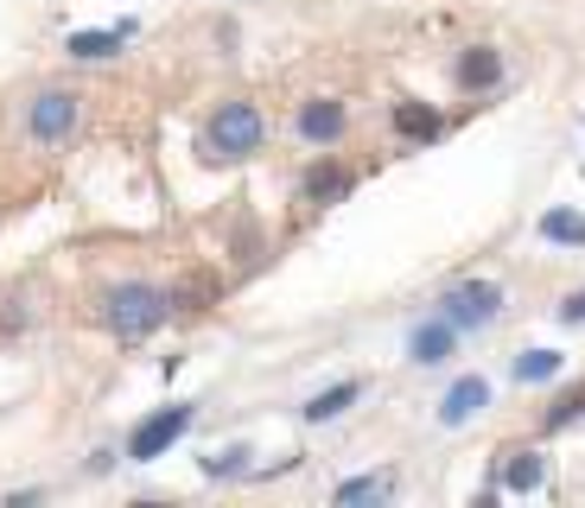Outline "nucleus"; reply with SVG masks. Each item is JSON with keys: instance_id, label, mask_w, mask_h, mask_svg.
<instances>
[{"instance_id": "obj_1", "label": "nucleus", "mask_w": 585, "mask_h": 508, "mask_svg": "<svg viewBox=\"0 0 585 508\" xmlns=\"http://www.w3.org/2000/svg\"><path fill=\"white\" fill-rule=\"evenodd\" d=\"M172 318V292L146 287V280H121V287L103 292V325L121 337V343H146L153 330Z\"/></svg>"}, {"instance_id": "obj_2", "label": "nucleus", "mask_w": 585, "mask_h": 508, "mask_svg": "<svg viewBox=\"0 0 585 508\" xmlns=\"http://www.w3.org/2000/svg\"><path fill=\"white\" fill-rule=\"evenodd\" d=\"M261 146V114L255 102H223L211 114V128H204V159L211 166H236V159H249Z\"/></svg>"}, {"instance_id": "obj_3", "label": "nucleus", "mask_w": 585, "mask_h": 508, "mask_svg": "<svg viewBox=\"0 0 585 508\" xmlns=\"http://www.w3.org/2000/svg\"><path fill=\"white\" fill-rule=\"evenodd\" d=\"M497 312H503V287H497V280H458V287L439 299V318L458 330V337H465V330H483Z\"/></svg>"}, {"instance_id": "obj_4", "label": "nucleus", "mask_w": 585, "mask_h": 508, "mask_svg": "<svg viewBox=\"0 0 585 508\" xmlns=\"http://www.w3.org/2000/svg\"><path fill=\"white\" fill-rule=\"evenodd\" d=\"M76 114H83V102H76L71 89H45V96H33V109H26V134L33 141H71Z\"/></svg>"}, {"instance_id": "obj_5", "label": "nucleus", "mask_w": 585, "mask_h": 508, "mask_svg": "<svg viewBox=\"0 0 585 508\" xmlns=\"http://www.w3.org/2000/svg\"><path fill=\"white\" fill-rule=\"evenodd\" d=\"M191 420H198V407H159V413H153V420H141V426H134V438H128V458H159V451H166V445H179L184 438V426H191Z\"/></svg>"}, {"instance_id": "obj_6", "label": "nucleus", "mask_w": 585, "mask_h": 508, "mask_svg": "<svg viewBox=\"0 0 585 508\" xmlns=\"http://www.w3.org/2000/svg\"><path fill=\"white\" fill-rule=\"evenodd\" d=\"M483 407H490V382H483V375H465L452 395L439 400V426H471Z\"/></svg>"}, {"instance_id": "obj_7", "label": "nucleus", "mask_w": 585, "mask_h": 508, "mask_svg": "<svg viewBox=\"0 0 585 508\" xmlns=\"http://www.w3.org/2000/svg\"><path fill=\"white\" fill-rule=\"evenodd\" d=\"M337 134H344V102H337V96H319V102H306V109H299V141L331 146Z\"/></svg>"}, {"instance_id": "obj_8", "label": "nucleus", "mask_w": 585, "mask_h": 508, "mask_svg": "<svg viewBox=\"0 0 585 508\" xmlns=\"http://www.w3.org/2000/svg\"><path fill=\"white\" fill-rule=\"evenodd\" d=\"M452 350H458V330L445 325V318H433V325H420V330H414V343H407V356H414L420 368H439L445 356H452Z\"/></svg>"}, {"instance_id": "obj_9", "label": "nucleus", "mask_w": 585, "mask_h": 508, "mask_svg": "<svg viewBox=\"0 0 585 508\" xmlns=\"http://www.w3.org/2000/svg\"><path fill=\"white\" fill-rule=\"evenodd\" d=\"M490 83H503V51L471 45V51L458 58V89H490Z\"/></svg>"}, {"instance_id": "obj_10", "label": "nucleus", "mask_w": 585, "mask_h": 508, "mask_svg": "<svg viewBox=\"0 0 585 508\" xmlns=\"http://www.w3.org/2000/svg\"><path fill=\"white\" fill-rule=\"evenodd\" d=\"M306 197H312V204H337V197H350V172L331 166V159H319V166L306 172Z\"/></svg>"}, {"instance_id": "obj_11", "label": "nucleus", "mask_w": 585, "mask_h": 508, "mask_svg": "<svg viewBox=\"0 0 585 508\" xmlns=\"http://www.w3.org/2000/svg\"><path fill=\"white\" fill-rule=\"evenodd\" d=\"M128 33H134V20H121L115 33H71V58H115Z\"/></svg>"}, {"instance_id": "obj_12", "label": "nucleus", "mask_w": 585, "mask_h": 508, "mask_svg": "<svg viewBox=\"0 0 585 508\" xmlns=\"http://www.w3.org/2000/svg\"><path fill=\"white\" fill-rule=\"evenodd\" d=\"M344 407H357V382H337V388H325L319 400H306V420H312V426H325V420H337Z\"/></svg>"}, {"instance_id": "obj_13", "label": "nucleus", "mask_w": 585, "mask_h": 508, "mask_svg": "<svg viewBox=\"0 0 585 508\" xmlns=\"http://www.w3.org/2000/svg\"><path fill=\"white\" fill-rule=\"evenodd\" d=\"M395 128H402L407 141H439V114L420 109V102H402V109H395Z\"/></svg>"}, {"instance_id": "obj_14", "label": "nucleus", "mask_w": 585, "mask_h": 508, "mask_svg": "<svg viewBox=\"0 0 585 508\" xmlns=\"http://www.w3.org/2000/svg\"><path fill=\"white\" fill-rule=\"evenodd\" d=\"M541 235H548V242H573V249H585V217L580 210H548V217H541Z\"/></svg>"}, {"instance_id": "obj_15", "label": "nucleus", "mask_w": 585, "mask_h": 508, "mask_svg": "<svg viewBox=\"0 0 585 508\" xmlns=\"http://www.w3.org/2000/svg\"><path fill=\"white\" fill-rule=\"evenodd\" d=\"M553 375H560V356H553V350H522L515 382H528V388H535V382H553Z\"/></svg>"}, {"instance_id": "obj_16", "label": "nucleus", "mask_w": 585, "mask_h": 508, "mask_svg": "<svg viewBox=\"0 0 585 508\" xmlns=\"http://www.w3.org/2000/svg\"><path fill=\"white\" fill-rule=\"evenodd\" d=\"M541 471H548V464H541V451H515V464H510V476H503V483H510V489H535V483H541Z\"/></svg>"}, {"instance_id": "obj_17", "label": "nucleus", "mask_w": 585, "mask_h": 508, "mask_svg": "<svg viewBox=\"0 0 585 508\" xmlns=\"http://www.w3.org/2000/svg\"><path fill=\"white\" fill-rule=\"evenodd\" d=\"M375 496H389V476H357V483H337V503H375Z\"/></svg>"}, {"instance_id": "obj_18", "label": "nucleus", "mask_w": 585, "mask_h": 508, "mask_svg": "<svg viewBox=\"0 0 585 508\" xmlns=\"http://www.w3.org/2000/svg\"><path fill=\"white\" fill-rule=\"evenodd\" d=\"M580 413H585V395H566L560 407H548V413H541V426H548V433H560V426H573Z\"/></svg>"}, {"instance_id": "obj_19", "label": "nucleus", "mask_w": 585, "mask_h": 508, "mask_svg": "<svg viewBox=\"0 0 585 508\" xmlns=\"http://www.w3.org/2000/svg\"><path fill=\"white\" fill-rule=\"evenodd\" d=\"M249 458H255L249 445H229L223 458H211V476H236V471H249Z\"/></svg>"}, {"instance_id": "obj_20", "label": "nucleus", "mask_w": 585, "mask_h": 508, "mask_svg": "<svg viewBox=\"0 0 585 508\" xmlns=\"http://www.w3.org/2000/svg\"><path fill=\"white\" fill-rule=\"evenodd\" d=\"M560 318H566V325H585V292H573V299L560 305Z\"/></svg>"}]
</instances>
